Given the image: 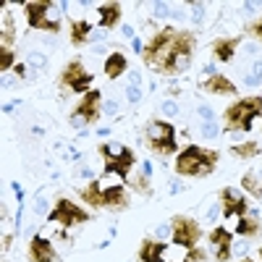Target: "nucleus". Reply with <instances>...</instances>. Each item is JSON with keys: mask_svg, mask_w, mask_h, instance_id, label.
Instances as JSON below:
<instances>
[{"mask_svg": "<svg viewBox=\"0 0 262 262\" xmlns=\"http://www.w3.org/2000/svg\"><path fill=\"white\" fill-rule=\"evenodd\" d=\"M97 13H100V27H105V29H116V27L121 24L123 6H121V3H102V6L97 8Z\"/></svg>", "mask_w": 262, "mask_h": 262, "instance_id": "nucleus-19", "label": "nucleus"}, {"mask_svg": "<svg viewBox=\"0 0 262 262\" xmlns=\"http://www.w3.org/2000/svg\"><path fill=\"white\" fill-rule=\"evenodd\" d=\"M100 158L105 163V168H102L105 176H113L116 173V176L123 179V181H128L131 168H134V163H137L134 152H131L126 144H118V142H102L100 144Z\"/></svg>", "mask_w": 262, "mask_h": 262, "instance_id": "nucleus-3", "label": "nucleus"}, {"mask_svg": "<svg viewBox=\"0 0 262 262\" xmlns=\"http://www.w3.org/2000/svg\"><path fill=\"white\" fill-rule=\"evenodd\" d=\"M205 259H207V252L205 249H196V247L189 249V262H205Z\"/></svg>", "mask_w": 262, "mask_h": 262, "instance_id": "nucleus-29", "label": "nucleus"}, {"mask_svg": "<svg viewBox=\"0 0 262 262\" xmlns=\"http://www.w3.org/2000/svg\"><path fill=\"white\" fill-rule=\"evenodd\" d=\"M24 11H27V21H29L32 29L50 32V34L60 32V16H58L55 6L48 3V0H34V3H27Z\"/></svg>", "mask_w": 262, "mask_h": 262, "instance_id": "nucleus-7", "label": "nucleus"}, {"mask_svg": "<svg viewBox=\"0 0 262 262\" xmlns=\"http://www.w3.org/2000/svg\"><path fill=\"white\" fill-rule=\"evenodd\" d=\"M48 221L55 223V226H60V228L66 231V228H71V226H81V223H86V221H90V212H86L84 207H79L76 202L66 200V196H60V200L55 202V207L50 210Z\"/></svg>", "mask_w": 262, "mask_h": 262, "instance_id": "nucleus-8", "label": "nucleus"}, {"mask_svg": "<svg viewBox=\"0 0 262 262\" xmlns=\"http://www.w3.org/2000/svg\"><path fill=\"white\" fill-rule=\"evenodd\" d=\"M100 102H102V92L100 90H90L84 92L79 105L71 111V123L74 126H90L100 121Z\"/></svg>", "mask_w": 262, "mask_h": 262, "instance_id": "nucleus-10", "label": "nucleus"}, {"mask_svg": "<svg viewBox=\"0 0 262 262\" xmlns=\"http://www.w3.org/2000/svg\"><path fill=\"white\" fill-rule=\"evenodd\" d=\"M221 205H223V217H244L249 212V205L244 200V194L233 189V186H226L221 191Z\"/></svg>", "mask_w": 262, "mask_h": 262, "instance_id": "nucleus-12", "label": "nucleus"}, {"mask_svg": "<svg viewBox=\"0 0 262 262\" xmlns=\"http://www.w3.org/2000/svg\"><path fill=\"white\" fill-rule=\"evenodd\" d=\"M126 184L134 189L137 194H142V196H149V194H152V186H149V179H147V176H137V179H131V176H128Z\"/></svg>", "mask_w": 262, "mask_h": 262, "instance_id": "nucleus-27", "label": "nucleus"}, {"mask_svg": "<svg viewBox=\"0 0 262 262\" xmlns=\"http://www.w3.org/2000/svg\"><path fill=\"white\" fill-rule=\"evenodd\" d=\"M242 262H254V259H242Z\"/></svg>", "mask_w": 262, "mask_h": 262, "instance_id": "nucleus-34", "label": "nucleus"}, {"mask_svg": "<svg viewBox=\"0 0 262 262\" xmlns=\"http://www.w3.org/2000/svg\"><path fill=\"white\" fill-rule=\"evenodd\" d=\"M217 160H221V152L200 147V144H189L176 158V173L184 179H207L217 168Z\"/></svg>", "mask_w": 262, "mask_h": 262, "instance_id": "nucleus-1", "label": "nucleus"}, {"mask_svg": "<svg viewBox=\"0 0 262 262\" xmlns=\"http://www.w3.org/2000/svg\"><path fill=\"white\" fill-rule=\"evenodd\" d=\"M79 196L90 205V207H105V202H102V179H92L86 186H81L79 189Z\"/></svg>", "mask_w": 262, "mask_h": 262, "instance_id": "nucleus-20", "label": "nucleus"}, {"mask_svg": "<svg viewBox=\"0 0 262 262\" xmlns=\"http://www.w3.org/2000/svg\"><path fill=\"white\" fill-rule=\"evenodd\" d=\"M92 81H95V76L84 69V63H81V60L66 63V69L60 71V84L66 86V90L76 92V95L90 92V90H92Z\"/></svg>", "mask_w": 262, "mask_h": 262, "instance_id": "nucleus-11", "label": "nucleus"}, {"mask_svg": "<svg viewBox=\"0 0 262 262\" xmlns=\"http://www.w3.org/2000/svg\"><path fill=\"white\" fill-rule=\"evenodd\" d=\"M102 202L111 210H126L128 207V194L121 184H111V186L102 184Z\"/></svg>", "mask_w": 262, "mask_h": 262, "instance_id": "nucleus-16", "label": "nucleus"}, {"mask_svg": "<svg viewBox=\"0 0 262 262\" xmlns=\"http://www.w3.org/2000/svg\"><path fill=\"white\" fill-rule=\"evenodd\" d=\"M242 186L252 194V196H262V179L257 176L254 170H249V173H244V179H242Z\"/></svg>", "mask_w": 262, "mask_h": 262, "instance_id": "nucleus-25", "label": "nucleus"}, {"mask_svg": "<svg viewBox=\"0 0 262 262\" xmlns=\"http://www.w3.org/2000/svg\"><path fill=\"white\" fill-rule=\"evenodd\" d=\"M90 37H92V24H90V21H84V18L71 21V45H74V48L86 45V42H90Z\"/></svg>", "mask_w": 262, "mask_h": 262, "instance_id": "nucleus-23", "label": "nucleus"}, {"mask_svg": "<svg viewBox=\"0 0 262 262\" xmlns=\"http://www.w3.org/2000/svg\"><path fill=\"white\" fill-rule=\"evenodd\" d=\"M210 244L215 247V259L217 262H228L231 259V231L223 226H217L210 231Z\"/></svg>", "mask_w": 262, "mask_h": 262, "instance_id": "nucleus-14", "label": "nucleus"}, {"mask_svg": "<svg viewBox=\"0 0 262 262\" xmlns=\"http://www.w3.org/2000/svg\"><path fill=\"white\" fill-rule=\"evenodd\" d=\"M176 32H179V29H173V27L160 29V32L144 45V50H142V60L149 66V69H155L158 74L163 71V66L168 63V55H170L173 37H176Z\"/></svg>", "mask_w": 262, "mask_h": 262, "instance_id": "nucleus-5", "label": "nucleus"}, {"mask_svg": "<svg viewBox=\"0 0 262 262\" xmlns=\"http://www.w3.org/2000/svg\"><path fill=\"white\" fill-rule=\"evenodd\" d=\"M247 32H249L254 39H259V42H262V18H259V21H254V24H249V29H247Z\"/></svg>", "mask_w": 262, "mask_h": 262, "instance_id": "nucleus-30", "label": "nucleus"}, {"mask_svg": "<svg viewBox=\"0 0 262 262\" xmlns=\"http://www.w3.org/2000/svg\"><path fill=\"white\" fill-rule=\"evenodd\" d=\"M144 142L155 155H176L179 144H176V128L168 121H152L144 131Z\"/></svg>", "mask_w": 262, "mask_h": 262, "instance_id": "nucleus-6", "label": "nucleus"}, {"mask_svg": "<svg viewBox=\"0 0 262 262\" xmlns=\"http://www.w3.org/2000/svg\"><path fill=\"white\" fill-rule=\"evenodd\" d=\"M262 231V221L257 215H244V217H238V223H236V233L238 236H244V238H257Z\"/></svg>", "mask_w": 262, "mask_h": 262, "instance_id": "nucleus-21", "label": "nucleus"}, {"mask_svg": "<svg viewBox=\"0 0 262 262\" xmlns=\"http://www.w3.org/2000/svg\"><path fill=\"white\" fill-rule=\"evenodd\" d=\"M16 55H13V48H0V71H8L13 66Z\"/></svg>", "mask_w": 262, "mask_h": 262, "instance_id": "nucleus-28", "label": "nucleus"}, {"mask_svg": "<svg viewBox=\"0 0 262 262\" xmlns=\"http://www.w3.org/2000/svg\"><path fill=\"white\" fill-rule=\"evenodd\" d=\"M126 69H128V60H126L123 53H111V55H107V60H105V76H107V79L123 76Z\"/></svg>", "mask_w": 262, "mask_h": 262, "instance_id": "nucleus-22", "label": "nucleus"}, {"mask_svg": "<svg viewBox=\"0 0 262 262\" xmlns=\"http://www.w3.org/2000/svg\"><path fill=\"white\" fill-rule=\"evenodd\" d=\"M194 48H196V37L194 32L189 29H179L176 37H173V48H170V55H168V63L163 66V76H176L181 71L189 69V63L194 58Z\"/></svg>", "mask_w": 262, "mask_h": 262, "instance_id": "nucleus-4", "label": "nucleus"}, {"mask_svg": "<svg viewBox=\"0 0 262 262\" xmlns=\"http://www.w3.org/2000/svg\"><path fill=\"white\" fill-rule=\"evenodd\" d=\"M238 45H242V37H217V39L212 42V55H215V60H221V63L231 60L233 53L238 50Z\"/></svg>", "mask_w": 262, "mask_h": 262, "instance_id": "nucleus-17", "label": "nucleus"}, {"mask_svg": "<svg viewBox=\"0 0 262 262\" xmlns=\"http://www.w3.org/2000/svg\"><path fill=\"white\" fill-rule=\"evenodd\" d=\"M257 116H262V95L242 97V100H236L226 107L223 128L226 131H249Z\"/></svg>", "mask_w": 262, "mask_h": 262, "instance_id": "nucleus-2", "label": "nucleus"}, {"mask_svg": "<svg viewBox=\"0 0 262 262\" xmlns=\"http://www.w3.org/2000/svg\"><path fill=\"white\" fill-rule=\"evenodd\" d=\"M58 252L45 236H34L29 242V262H58Z\"/></svg>", "mask_w": 262, "mask_h": 262, "instance_id": "nucleus-13", "label": "nucleus"}, {"mask_svg": "<svg viewBox=\"0 0 262 262\" xmlns=\"http://www.w3.org/2000/svg\"><path fill=\"white\" fill-rule=\"evenodd\" d=\"M168 244L155 242V238H144L139 244V262H165Z\"/></svg>", "mask_w": 262, "mask_h": 262, "instance_id": "nucleus-18", "label": "nucleus"}, {"mask_svg": "<svg viewBox=\"0 0 262 262\" xmlns=\"http://www.w3.org/2000/svg\"><path fill=\"white\" fill-rule=\"evenodd\" d=\"M170 233H173V244L184 247V249H194L196 242L202 238V228L200 223L189 215H176L170 221Z\"/></svg>", "mask_w": 262, "mask_h": 262, "instance_id": "nucleus-9", "label": "nucleus"}, {"mask_svg": "<svg viewBox=\"0 0 262 262\" xmlns=\"http://www.w3.org/2000/svg\"><path fill=\"white\" fill-rule=\"evenodd\" d=\"M11 242H13V238H11V236L6 233V236H3V252H8V247H11Z\"/></svg>", "mask_w": 262, "mask_h": 262, "instance_id": "nucleus-31", "label": "nucleus"}, {"mask_svg": "<svg viewBox=\"0 0 262 262\" xmlns=\"http://www.w3.org/2000/svg\"><path fill=\"white\" fill-rule=\"evenodd\" d=\"M128 100H139V90H134V86H131V90H128Z\"/></svg>", "mask_w": 262, "mask_h": 262, "instance_id": "nucleus-32", "label": "nucleus"}, {"mask_svg": "<svg viewBox=\"0 0 262 262\" xmlns=\"http://www.w3.org/2000/svg\"><path fill=\"white\" fill-rule=\"evenodd\" d=\"M259 262H262V247H259Z\"/></svg>", "mask_w": 262, "mask_h": 262, "instance_id": "nucleus-33", "label": "nucleus"}, {"mask_svg": "<svg viewBox=\"0 0 262 262\" xmlns=\"http://www.w3.org/2000/svg\"><path fill=\"white\" fill-rule=\"evenodd\" d=\"M16 39V29H13V18H8V13L3 16V39H0V48H13Z\"/></svg>", "mask_w": 262, "mask_h": 262, "instance_id": "nucleus-26", "label": "nucleus"}, {"mask_svg": "<svg viewBox=\"0 0 262 262\" xmlns=\"http://www.w3.org/2000/svg\"><path fill=\"white\" fill-rule=\"evenodd\" d=\"M202 92L228 97V95H236V84H233L228 76H223V74H210V76L202 81Z\"/></svg>", "mask_w": 262, "mask_h": 262, "instance_id": "nucleus-15", "label": "nucleus"}, {"mask_svg": "<svg viewBox=\"0 0 262 262\" xmlns=\"http://www.w3.org/2000/svg\"><path fill=\"white\" fill-rule=\"evenodd\" d=\"M231 152L236 158H242V160H249V158H257L259 155V142L249 139V142H242V144H233Z\"/></svg>", "mask_w": 262, "mask_h": 262, "instance_id": "nucleus-24", "label": "nucleus"}]
</instances>
